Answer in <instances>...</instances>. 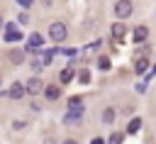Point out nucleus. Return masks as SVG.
I'll list each match as a JSON object with an SVG mask.
<instances>
[{
    "label": "nucleus",
    "mask_w": 156,
    "mask_h": 144,
    "mask_svg": "<svg viewBox=\"0 0 156 144\" xmlns=\"http://www.w3.org/2000/svg\"><path fill=\"white\" fill-rule=\"evenodd\" d=\"M49 37H51L54 41H63V39L68 37V27H66L63 22H54V24L49 27Z\"/></svg>",
    "instance_id": "f257e3e1"
},
{
    "label": "nucleus",
    "mask_w": 156,
    "mask_h": 144,
    "mask_svg": "<svg viewBox=\"0 0 156 144\" xmlns=\"http://www.w3.org/2000/svg\"><path fill=\"white\" fill-rule=\"evenodd\" d=\"M0 27H2V20H0Z\"/></svg>",
    "instance_id": "b1692460"
},
{
    "label": "nucleus",
    "mask_w": 156,
    "mask_h": 144,
    "mask_svg": "<svg viewBox=\"0 0 156 144\" xmlns=\"http://www.w3.org/2000/svg\"><path fill=\"white\" fill-rule=\"evenodd\" d=\"M29 46H41V37L39 34H32L29 37Z\"/></svg>",
    "instance_id": "2eb2a0df"
},
{
    "label": "nucleus",
    "mask_w": 156,
    "mask_h": 144,
    "mask_svg": "<svg viewBox=\"0 0 156 144\" xmlns=\"http://www.w3.org/2000/svg\"><path fill=\"white\" fill-rule=\"evenodd\" d=\"M44 144H56V142H54V139H46V142H44Z\"/></svg>",
    "instance_id": "4be33fe9"
},
{
    "label": "nucleus",
    "mask_w": 156,
    "mask_h": 144,
    "mask_svg": "<svg viewBox=\"0 0 156 144\" xmlns=\"http://www.w3.org/2000/svg\"><path fill=\"white\" fill-rule=\"evenodd\" d=\"M63 144H78V142H76V139H66Z\"/></svg>",
    "instance_id": "aec40b11"
},
{
    "label": "nucleus",
    "mask_w": 156,
    "mask_h": 144,
    "mask_svg": "<svg viewBox=\"0 0 156 144\" xmlns=\"http://www.w3.org/2000/svg\"><path fill=\"white\" fill-rule=\"evenodd\" d=\"M44 95H46V100H56L61 95V90H58V85H46L44 88Z\"/></svg>",
    "instance_id": "0eeeda50"
},
{
    "label": "nucleus",
    "mask_w": 156,
    "mask_h": 144,
    "mask_svg": "<svg viewBox=\"0 0 156 144\" xmlns=\"http://www.w3.org/2000/svg\"><path fill=\"white\" fill-rule=\"evenodd\" d=\"M24 93H27V90H24V85H22V83H12V85H10V90H7V95H10V98H15V100H17V98H22Z\"/></svg>",
    "instance_id": "423d86ee"
},
{
    "label": "nucleus",
    "mask_w": 156,
    "mask_h": 144,
    "mask_svg": "<svg viewBox=\"0 0 156 144\" xmlns=\"http://www.w3.org/2000/svg\"><path fill=\"white\" fill-rule=\"evenodd\" d=\"M139 127H141V120H139V117H134V120L129 122V129H127V132H129V134H134V132H139Z\"/></svg>",
    "instance_id": "ddd939ff"
},
{
    "label": "nucleus",
    "mask_w": 156,
    "mask_h": 144,
    "mask_svg": "<svg viewBox=\"0 0 156 144\" xmlns=\"http://www.w3.org/2000/svg\"><path fill=\"white\" fill-rule=\"evenodd\" d=\"M93 144H105V142L102 139H93Z\"/></svg>",
    "instance_id": "412c9836"
},
{
    "label": "nucleus",
    "mask_w": 156,
    "mask_h": 144,
    "mask_svg": "<svg viewBox=\"0 0 156 144\" xmlns=\"http://www.w3.org/2000/svg\"><path fill=\"white\" fill-rule=\"evenodd\" d=\"M146 68H149L146 54H136V59H134V71H136V73H146Z\"/></svg>",
    "instance_id": "20e7f679"
},
{
    "label": "nucleus",
    "mask_w": 156,
    "mask_h": 144,
    "mask_svg": "<svg viewBox=\"0 0 156 144\" xmlns=\"http://www.w3.org/2000/svg\"><path fill=\"white\" fill-rule=\"evenodd\" d=\"M146 34H149V29H146L144 24H139V27L134 29V41H144V39H146Z\"/></svg>",
    "instance_id": "1a4fd4ad"
},
{
    "label": "nucleus",
    "mask_w": 156,
    "mask_h": 144,
    "mask_svg": "<svg viewBox=\"0 0 156 144\" xmlns=\"http://www.w3.org/2000/svg\"><path fill=\"white\" fill-rule=\"evenodd\" d=\"M102 122H107V124L115 122V110H112V107H107V110L102 112Z\"/></svg>",
    "instance_id": "f8f14e48"
},
{
    "label": "nucleus",
    "mask_w": 156,
    "mask_h": 144,
    "mask_svg": "<svg viewBox=\"0 0 156 144\" xmlns=\"http://www.w3.org/2000/svg\"><path fill=\"white\" fill-rule=\"evenodd\" d=\"M20 37H22V32H17L15 24H7L5 27V41H17Z\"/></svg>",
    "instance_id": "39448f33"
},
{
    "label": "nucleus",
    "mask_w": 156,
    "mask_h": 144,
    "mask_svg": "<svg viewBox=\"0 0 156 144\" xmlns=\"http://www.w3.org/2000/svg\"><path fill=\"white\" fill-rule=\"evenodd\" d=\"M132 10H134L132 0H117V2H115V15H117L119 20L129 17V15H132Z\"/></svg>",
    "instance_id": "f03ea898"
},
{
    "label": "nucleus",
    "mask_w": 156,
    "mask_h": 144,
    "mask_svg": "<svg viewBox=\"0 0 156 144\" xmlns=\"http://www.w3.org/2000/svg\"><path fill=\"white\" fill-rule=\"evenodd\" d=\"M20 22H22V24H27V22H29V15H27V12H22V15H20Z\"/></svg>",
    "instance_id": "a211bd4d"
},
{
    "label": "nucleus",
    "mask_w": 156,
    "mask_h": 144,
    "mask_svg": "<svg viewBox=\"0 0 156 144\" xmlns=\"http://www.w3.org/2000/svg\"><path fill=\"white\" fill-rule=\"evenodd\" d=\"M24 90H27L29 95H37V93H41V90H44V83H41L39 78H29V81H27V85H24Z\"/></svg>",
    "instance_id": "7ed1b4c3"
},
{
    "label": "nucleus",
    "mask_w": 156,
    "mask_h": 144,
    "mask_svg": "<svg viewBox=\"0 0 156 144\" xmlns=\"http://www.w3.org/2000/svg\"><path fill=\"white\" fill-rule=\"evenodd\" d=\"M107 144H122V134H119V132H115V134L110 137V142H107Z\"/></svg>",
    "instance_id": "dca6fc26"
},
{
    "label": "nucleus",
    "mask_w": 156,
    "mask_h": 144,
    "mask_svg": "<svg viewBox=\"0 0 156 144\" xmlns=\"http://www.w3.org/2000/svg\"><path fill=\"white\" fill-rule=\"evenodd\" d=\"M10 61H12V63H22V61H24V51H22V49H12V51H10Z\"/></svg>",
    "instance_id": "9d476101"
},
{
    "label": "nucleus",
    "mask_w": 156,
    "mask_h": 144,
    "mask_svg": "<svg viewBox=\"0 0 156 144\" xmlns=\"http://www.w3.org/2000/svg\"><path fill=\"white\" fill-rule=\"evenodd\" d=\"M17 2H20V5H22V7H29V5H32V2H34V0H17Z\"/></svg>",
    "instance_id": "6ab92c4d"
},
{
    "label": "nucleus",
    "mask_w": 156,
    "mask_h": 144,
    "mask_svg": "<svg viewBox=\"0 0 156 144\" xmlns=\"http://www.w3.org/2000/svg\"><path fill=\"white\" fill-rule=\"evenodd\" d=\"M124 32H127V29H124V24H122V22H115V24H112V37H115L117 41L124 37Z\"/></svg>",
    "instance_id": "6e6552de"
},
{
    "label": "nucleus",
    "mask_w": 156,
    "mask_h": 144,
    "mask_svg": "<svg viewBox=\"0 0 156 144\" xmlns=\"http://www.w3.org/2000/svg\"><path fill=\"white\" fill-rule=\"evenodd\" d=\"M78 78H80V83H88V81H90V73H88V71H83Z\"/></svg>",
    "instance_id": "f3484780"
},
{
    "label": "nucleus",
    "mask_w": 156,
    "mask_h": 144,
    "mask_svg": "<svg viewBox=\"0 0 156 144\" xmlns=\"http://www.w3.org/2000/svg\"><path fill=\"white\" fill-rule=\"evenodd\" d=\"M98 66H100L102 71H110V66H112V63H110V59H107V56H100V59H98Z\"/></svg>",
    "instance_id": "4468645a"
},
{
    "label": "nucleus",
    "mask_w": 156,
    "mask_h": 144,
    "mask_svg": "<svg viewBox=\"0 0 156 144\" xmlns=\"http://www.w3.org/2000/svg\"><path fill=\"white\" fill-rule=\"evenodd\" d=\"M73 76H76V73H73V68H63V71H61V81H63V83H71V81H73Z\"/></svg>",
    "instance_id": "9b49d317"
},
{
    "label": "nucleus",
    "mask_w": 156,
    "mask_h": 144,
    "mask_svg": "<svg viewBox=\"0 0 156 144\" xmlns=\"http://www.w3.org/2000/svg\"><path fill=\"white\" fill-rule=\"evenodd\" d=\"M41 2H44V5H51V0H41Z\"/></svg>",
    "instance_id": "5701e85b"
}]
</instances>
